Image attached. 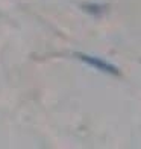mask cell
<instances>
[{"instance_id": "6da1fadb", "label": "cell", "mask_w": 141, "mask_h": 149, "mask_svg": "<svg viewBox=\"0 0 141 149\" xmlns=\"http://www.w3.org/2000/svg\"><path fill=\"white\" fill-rule=\"evenodd\" d=\"M76 56L80 61H84L85 64H88V65L94 67V69H97L100 72H105V73H109V74H120V72L115 65H112L111 63H108V61H105L99 56H91V55H86V53H76Z\"/></svg>"}]
</instances>
